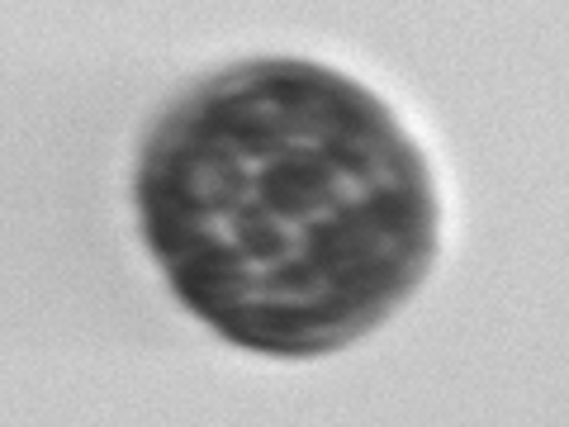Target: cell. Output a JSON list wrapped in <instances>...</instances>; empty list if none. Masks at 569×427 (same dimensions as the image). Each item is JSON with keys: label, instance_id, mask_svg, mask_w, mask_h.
I'll list each match as a JSON object with an SVG mask.
<instances>
[{"label": "cell", "instance_id": "6da1fadb", "mask_svg": "<svg viewBox=\"0 0 569 427\" xmlns=\"http://www.w3.org/2000/svg\"><path fill=\"white\" fill-rule=\"evenodd\" d=\"M138 219L176 299L266 356L370 332L437 252V195L395 115L290 58L228 67L157 119Z\"/></svg>", "mask_w": 569, "mask_h": 427}]
</instances>
